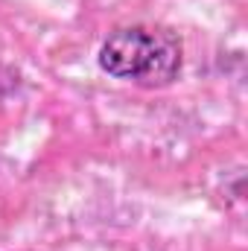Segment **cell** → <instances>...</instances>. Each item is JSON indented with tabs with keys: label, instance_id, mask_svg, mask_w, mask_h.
<instances>
[{
	"label": "cell",
	"instance_id": "cell-1",
	"mask_svg": "<svg viewBox=\"0 0 248 251\" xmlns=\"http://www.w3.org/2000/svg\"><path fill=\"white\" fill-rule=\"evenodd\" d=\"M97 64L117 82L137 88H170L184 70V47L181 38L170 29L131 24L117 26L99 44Z\"/></svg>",
	"mask_w": 248,
	"mask_h": 251
}]
</instances>
